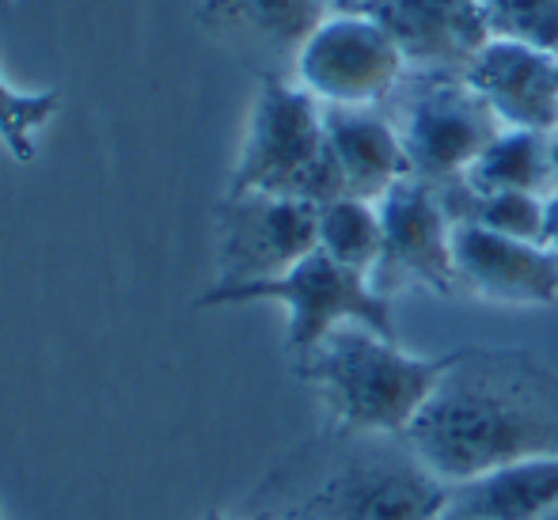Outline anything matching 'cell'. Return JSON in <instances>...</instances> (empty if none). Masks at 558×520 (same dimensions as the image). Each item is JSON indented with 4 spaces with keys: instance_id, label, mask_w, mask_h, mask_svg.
Masks as SVG:
<instances>
[{
    "instance_id": "obj_1",
    "label": "cell",
    "mask_w": 558,
    "mask_h": 520,
    "mask_svg": "<svg viewBox=\"0 0 558 520\" xmlns=\"http://www.w3.org/2000/svg\"><path fill=\"white\" fill-rule=\"evenodd\" d=\"M403 437L448 486L558 456V373L524 350H452V365Z\"/></svg>"
},
{
    "instance_id": "obj_2",
    "label": "cell",
    "mask_w": 558,
    "mask_h": 520,
    "mask_svg": "<svg viewBox=\"0 0 558 520\" xmlns=\"http://www.w3.org/2000/svg\"><path fill=\"white\" fill-rule=\"evenodd\" d=\"M448 483L407 437L338 433L278 468L251 520H445Z\"/></svg>"
},
{
    "instance_id": "obj_3",
    "label": "cell",
    "mask_w": 558,
    "mask_h": 520,
    "mask_svg": "<svg viewBox=\"0 0 558 520\" xmlns=\"http://www.w3.org/2000/svg\"><path fill=\"white\" fill-rule=\"evenodd\" d=\"M448 365L452 353L418 358L407 353L396 338L376 335L361 323H345L308 358L296 361V373L319 391L338 433L403 437L437 391Z\"/></svg>"
},
{
    "instance_id": "obj_4",
    "label": "cell",
    "mask_w": 558,
    "mask_h": 520,
    "mask_svg": "<svg viewBox=\"0 0 558 520\" xmlns=\"http://www.w3.org/2000/svg\"><path fill=\"white\" fill-rule=\"evenodd\" d=\"M281 194L312 206L345 198L327 148L324 104L281 73H258V92L225 194Z\"/></svg>"
},
{
    "instance_id": "obj_5",
    "label": "cell",
    "mask_w": 558,
    "mask_h": 520,
    "mask_svg": "<svg viewBox=\"0 0 558 520\" xmlns=\"http://www.w3.org/2000/svg\"><path fill=\"white\" fill-rule=\"evenodd\" d=\"M263 301L281 304L289 312L286 342L293 361H304L327 335H335L345 323H361V327L399 342L396 304L376 293L368 274L335 263L319 247L278 278L247 281V286H209L198 297V309H235V304Z\"/></svg>"
},
{
    "instance_id": "obj_6",
    "label": "cell",
    "mask_w": 558,
    "mask_h": 520,
    "mask_svg": "<svg viewBox=\"0 0 558 520\" xmlns=\"http://www.w3.org/2000/svg\"><path fill=\"white\" fill-rule=\"evenodd\" d=\"M403 137L411 176L429 186L463 179L475 156L501 133L494 110L460 73H411L384 104Z\"/></svg>"
},
{
    "instance_id": "obj_7",
    "label": "cell",
    "mask_w": 558,
    "mask_h": 520,
    "mask_svg": "<svg viewBox=\"0 0 558 520\" xmlns=\"http://www.w3.org/2000/svg\"><path fill=\"white\" fill-rule=\"evenodd\" d=\"M403 76V50L365 12H331L293 58V81L324 107H384Z\"/></svg>"
},
{
    "instance_id": "obj_8",
    "label": "cell",
    "mask_w": 558,
    "mask_h": 520,
    "mask_svg": "<svg viewBox=\"0 0 558 520\" xmlns=\"http://www.w3.org/2000/svg\"><path fill=\"white\" fill-rule=\"evenodd\" d=\"M319 247V206L281 194H225L217 206V281L278 278Z\"/></svg>"
},
{
    "instance_id": "obj_9",
    "label": "cell",
    "mask_w": 558,
    "mask_h": 520,
    "mask_svg": "<svg viewBox=\"0 0 558 520\" xmlns=\"http://www.w3.org/2000/svg\"><path fill=\"white\" fill-rule=\"evenodd\" d=\"M384 243L376 258L373 289L396 301L407 289L448 297L456 293V263H452V220L437 198V191L422 179L407 176L380 202Z\"/></svg>"
},
{
    "instance_id": "obj_10",
    "label": "cell",
    "mask_w": 558,
    "mask_h": 520,
    "mask_svg": "<svg viewBox=\"0 0 558 520\" xmlns=\"http://www.w3.org/2000/svg\"><path fill=\"white\" fill-rule=\"evenodd\" d=\"M456 289L509 309H547L558 301V255L544 243L513 240L475 225H452Z\"/></svg>"
},
{
    "instance_id": "obj_11",
    "label": "cell",
    "mask_w": 558,
    "mask_h": 520,
    "mask_svg": "<svg viewBox=\"0 0 558 520\" xmlns=\"http://www.w3.org/2000/svg\"><path fill=\"white\" fill-rule=\"evenodd\" d=\"M463 81L494 110L501 130H558V53L486 38L463 69Z\"/></svg>"
},
{
    "instance_id": "obj_12",
    "label": "cell",
    "mask_w": 558,
    "mask_h": 520,
    "mask_svg": "<svg viewBox=\"0 0 558 520\" xmlns=\"http://www.w3.org/2000/svg\"><path fill=\"white\" fill-rule=\"evenodd\" d=\"M373 15L403 50L411 73H460L486 43L478 0H373Z\"/></svg>"
},
{
    "instance_id": "obj_13",
    "label": "cell",
    "mask_w": 558,
    "mask_h": 520,
    "mask_svg": "<svg viewBox=\"0 0 558 520\" xmlns=\"http://www.w3.org/2000/svg\"><path fill=\"white\" fill-rule=\"evenodd\" d=\"M324 130L350 198L380 202L411 176L403 137L384 107H324Z\"/></svg>"
},
{
    "instance_id": "obj_14",
    "label": "cell",
    "mask_w": 558,
    "mask_h": 520,
    "mask_svg": "<svg viewBox=\"0 0 558 520\" xmlns=\"http://www.w3.org/2000/svg\"><path fill=\"white\" fill-rule=\"evenodd\" d=\"M551 509H558V456H536L448 486L445 520H539Z\"/></svg>"
},
{
    "instance_id": "obj_15",
    "label": "cell",
    "mask_w": 558,
    "mask_h": 520,
    "mask_svg": "<svg viewBox=\"0 0 558 520\" xmlns=\"http://www.w3.org/2000/svg\"><path fill=\"white\" fill-rule=\"evenodd\" d=\"M331 12V0H206L202 23L225 35L255 38L266 53L293 61Z\"/></svg>"
},
{
    "instance_id": "obj_16",
    "label": "cell",
    "mask_w": 558,
    "mask_h": 520,
    "mask_svg": "<svg viewBox=\"0 0 558 520\" xmlns=\"http://www.w3.org/2000/svg\"><path fill=\"white\" fill-rule=\"evenodd\" d=\"M551 133L501 130L463 171V186L475 194H551V160H547Z\"/></svg>"
},
{
    "instance_id": "obj_17",
    "label": "cell",
    "mask_w": 558,
    "mask_h": 520,
    "mask_svg": "<svg viewBox=\"0 0 558 520\" xmlns=\"http://www.w3.org/2000/svg\"><path fill=\"white\" fill-rule=\"evenodd\" d=\"M437 198L452 225H475L486 232L513 235V240L544 243V220H547V198L544 194H475L463 186V179L434 186Z\"/></svg>"
},
{
    "instance_id": "obj_18",
    "label": "cell",
    "mask_w": 558,
    "mask_h": 520,
    "mask_svg": "<svg viewBox=\"0 0 558 520\" xmlns=\"http://www.w3.org/2000/svg\"><path fill=\"white\" fill-rule=\"evenodd\" d=\"M384 225L376 202L365 198H335L319 206V251L331 255L335 263L350 266V270L373 274L376 258H380Z\"/></svg>"
},
{
    "instance_id": "obj_19",
    "label": "cell",
    "mask_w": 558,
    "mask_h": 520,
    "mask_svg": "<svg viewBox=\"0 0 558 520\" xmlns=\"http://www.w3.org/2000/svg\"><path fill=\"white\" fill-rule=\"evenodd\" d=\"M61 92L58 88H15L0 73V145L15 164H35L38 133L58 118Z\"/></svg>"
},
{
    "instance_id": "obj_20",
    "label": "cell",
    "mask_w": 558,
    "mask_h": 520,
    "mask_svg": "<svg viewBox=\"0 0 558 520\" xmlns=\"http://www.w3.org/2000/svg\"><path fill=\"white\" fill-rule=\"evenodd\" d=\"M486 38L558 53V0H478Z\"/></svg>"
},
{
    "instance_id": "obj_21",
    "label": "cell",
    "mask_w": 558,
    "mask_h": 520,
    "mask_svg": "<svg viewBox=\"0 0 558 520\" xmlns=\"http://www.w3.org/2000/svg\"><path fill=\"white\" fill-rule=\"evenodd\" d=\"M544 247L558 255V191L547 194V220H544Z\"/></svg>"
},
{
    "instance_id": "obj_22",
    "label": "cell",
    "mask_w": 558,
    "mask_h": 520,
    "mask_svg": "<svg viewBox=\"0 0 558 520\" xmlns=\"http://www.w3.org/2000/svg\"><path fill=\"white\" fill-rule=\"evenodd\" d=\"M547 160H551V194L558 191V130L547 137Z\"/></svg>"
},
{
    "instance_id": "obj_23",
    "label": "cell",
    "mask_w": 558,
    "mask_h": 520,
    "mask_svg": "<svg viewBox=\"0 0 558 520\" xmlns=\"http://www.w3.org/2000/svg\"><path fill=\"white\" fill-rule=\"evenodd\" d=\"M373 0H331L335 12H361V8H368Z\"/></svg>"
},
{
    "instance_id": "obj_24",
    "label": "cell",
    "mask_w": 558,
    "mask_h": 520,
    "mask_svg": "<svg viewBox=\"0 0 558 520\" xmlns=\"http://www.w3.org/2000/svg\"><path fill=\"white\" fill-rule=\"evenodd\" d=\"M202 520H232V517H225V513H221V509H209V513H206V517H202Z\"/></svg>"
},
{
    "instance_id": "obj_25",
    "label": "cell",
    "mask_w": 558,
    "mask_h": 520,
    "mask_svg": "<svg viewBox=\"0 0 558 520\" xmlns=\"http://www.w3.org/2000/svg\"><path fill=\"white\" fill-rule=\"evenodd\" d=\"M539 520H558V509H551V513H544V517H539Z\"/></svg>"
},
{
    "instance_id": "obj_26",
    "label": "cell",
    "mask_w": 558,
    "mask_h": 520,
    "mask_svg": "<svg viewBox=\"0 0 558 520\" xmlns=\"http://www.w3.org/2000/svg\"><path fill=\"white\" fill-rule=\"evenodd\" d=\"M0 520H4V517H0Z\"/></svg>"
}]
</instances>
